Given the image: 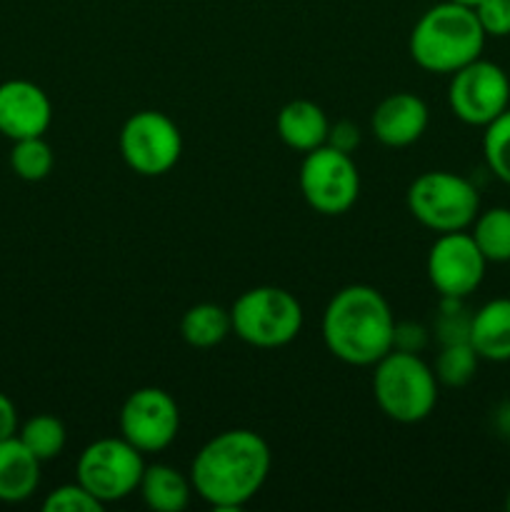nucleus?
Here are the masks:
<instances>
[{"label": "nucleus", "mask_w": 510, "mask_h": 512, "mask_svg": "<svg viewBox=\"0 0 510 512\" xmlns=\"http://www.w3.org/2000/svg\"><path fill=\"white\" fill-rule=\"evenodd\" d=\"M438 378L418 353L390 350L373 365V398L383 415L403 425L430 418L438 405Z\"/></svg>", "instance_id": "nucleus-4"}, {"label": "nucleus", "mask_w": 510, "mask_h": 512, "mask_svg": "<svg viewBox=\"0 0 510 512\" xmlns=\"http://www.w3.org/2000/svg\"><path fill=\"white\" fill-rule=\"evenodd\" d=\"M488 260L468 230L440 233L430 245L425 273L440 298H468L485 280Z\"/></svg>", "instance_id": "nucleus-11"}, {"label": "nucleus", "mask_w": 510, "mask_h": 512, "mask_svg": "<svg viewBox=\"0 0 510 512\" xmlns=\"http://www.w3.org/2000/svg\"><path fill=\"white\" fill-rule=\"evenodd\" d=\"M493 430L500 438L510 440V400H503V403L493 410Z\"/></svg>", "instance_id": "nucleus-31"}, {"label": "nucleus", "mask_w": 510, "mask_h": 512, "mask_svg": "<svg viewBox=\"0 0 510 512\" xmlns=\"http://www.w3.org/2000/svg\"><path fill=\"white\" fill-rule=\"evenodd\" d=\"M448 105L460 123L485 128L510 108L508 73L480 55L450 75Z\"/></svg>", "instance_id": "nucleus-10"}, {"label": "nucleus", "mask_w": 510, "mask_h": 512, "mask_svg": "<svg viewBox=\"0 0 510 512\" xmlns=\"http://www.w3.org/2000/svg\"><path fill=\"white\" fill-rule=\"evenodd\" d=\"M478 363V353H475V348L468 340L465 343H445L440 345L433 373L438 383L445 385V388H463V385H468L475 378Z\"/></svg>", "instance_id": "nucleus-22"}, {"label": "nucleus", "mask_w": 510, "mask_h": 512, "mask_svg": "<svg viewBox=\"0 0 510 512\" xmlns=\"http://www.w3.org/2000/svg\"><path fill=\"white\" fill-rule=\"evenodd\" d=\"M233 333L230 310L215 303L190 305L180 318V335L193 348H215Z\"/></svg>", "instance_id": "nucleus-19"}, {"label": "nucleus", "mask_w": 510, "mask_h": 512, "mask_svg": "<svg viewBox=\"0 0 510 512\" xmlns=\"http://www.w3.org/2000/svg\"><path fill=\"white\" fill-rule=\"evenodd\" d=\"M430 110L423 98L415 93L400 90L380 100L370 118V130L375 138L388 148H408L418 143L428 130Z\"/></svg>", "instance_id": "nucleus-14"}, {"label": "nucleus", "mask_w": 510, "mask_h": 512, "mask_svg": "<svg viewBox=\"0 0 510 512\" xmlns=\"http://www.w3.org/2000/svg\"><path fill=\"white\" fill-rule=\"evenodd\" d=\"M428 345V330L418 323H395L393 348L405 353H420Z\"/></svg>", "instance_id": "nucleus-28"}, {"label": "nucleus", "mask_w": 510, "mask_h": 512, "mask_svg": "<svg viewBox=\"0 0 510 512\" xmlns=\"http://www.w3.org/2000/svg\"><path fill=\"white\" fill-rule=\"evenodd\" d=\"M138 493L150 510L180 512L188 508L190 495H193V483H190V475L185 478L173 465L155 463L145 465Z\"/></svg>", "instance_id": "nucleus-18"}, {"label": "nucleus", "mask_w": 510, "mask_h": 512, "mask_svg": "<svg viewBox=\"0 0 510 512\" xmlns=\"http://www.w3.org/2000/svg\"><path fill=\"white\" fill-rule=\"evenodd\" d=\"M40 460L18 435L0 440V503H25L40 485Z\"/></svg>", "instance_id": "nucleus-17"}, {"label": "nucleus", "mask_w": 510, "mask_h": 512, "mask_svg": "<svg viewBox=\"0 0 510 512\" xmlns=\"http://www.w3.org/2000/svg\"><path fill=\"white\" fill-rule=\"evenodd\" d=\"M273 453L255 430L233 428L213 435L190 463L193 493L215 510H240L268 480Z\"/></svg>", "instance_id": "nucleus-1"}, {"label": "nucleus", "mask_w": 510, "mask_h": 512, "mask_svg": "<svg viewBox=\"0 0 510 512\" xmlns=\"http://www.w3.org/2000/svg\"><path fill=\"white\" fill-rule=\"evenodd\" d=\"M330 120L325 110L313 100H290L280 108L278 120H275V130H278L280 140L288 145L290 150L298 153H310V150L320 148L328 140Z\"/></svg>", "instance_id": "nucleus-16"}, {"label": "nucleus", "mask_w": 510, "mask_h": 512, "mask_svg": "<svg viewBox=\"0 0 510 512\" xmlns=\"http://www.w3.org/2000/svg\"><path fill=\"white\" fill-rule=\"evenodd\" d=\"M55 165L53 148H50L48 140L43 135L38 138H23L13 140V148H10V168L25 183H40L50 175Z\"/></svg>", "instance_id": "nucleus-23"}, {"label": "nucleus", "mask_w": 510, "mask_h": 512, "mask_svg": "<svg viewBox=\"0 0 510 512\" xmlns=\"http://www.w3.org/2000/svg\"><path fill=\"white\" fill-rule=\"evenodd\" d=\"M408 213L433 233L468 230L480 213V193L468 178L450 170L420 173L405 193Z\"/></svg>", "instance_id": "nucleus-6"}, {"label": "nucleus", "mask_w": 510, "mask_h": 512, "mask_svg": "<svg viewBox=\"0 0 510 512\" xmlns=\"http://www.w3.org/2000/svg\"><path fill=\"white\" fill-rule=\"evenodd\" d=\"M53 123V103L33 80L13 78L0 83V135L10 140L38 138Z\"/></svg>", "instance_id": "nucleus-13"}, {"label": "nucleus", "mask_w": 510, "mask_h": 512, "mask_svg": "<svg viewBox=\"0 0 510 512\" xmlns=\"http://www.w3.org/2000/svg\"><path fill=\"white\" fill-rule=\"evenodd\" d=\"M468 343L480 360L508 363L510 360V298H493L480 305L470 318Z\"/></svg>", "instance_id": "nucleus-15"}, {"label": "nucleus", "mask_w": 510, "mask_h": 512, "mask_svg": "<svg viewBox=\"0 0 510 512\" xmlns=\"http://www.w3.org/2000/svg\"><path fill=\"white\" fill-rule=\"evenodd\" d=\"M455 3H460V5H470V8H475V5H478L480 0H455Z\"/></svg>", "instance_id": "nucleus-32"}, {"label": "nucleus", "mask_w": 510, "mask_h": 512, "mask_svg": "<svg viewBox=\"0 0 510 512\" xmlns=\"http://www.w3.org/2000/svg\"><path fill=\"white\" fill-rule=\"evenodd\" d=\"M103 508L105 505H100L78 480L50 490L48 498L43 500L45 512H100Z\"/></svg>", "instance_id": "nucleus-26"}, {"label": "nucleus", "mask_w": 510, "mask_h": 512, "mask_svg": "<svg viewBox=\"0 0 510 512\" xmlns=\"http://www.w3.org/2000/svg\"><path fill=\"white\" fill-rule=\"evenodd\" d=\"M233 333L253 348H283L303 330V305L278 285H255L230 305Z\"/></svg>", "instance_id": "nucleus-5"}, {"label": "nucleus", "mask_w": 510, "mask_h": 512, "mask_svg": "<svg viewBox=\"0 0 510 512\" xmlns=\"http://www.w3.org/2000/svg\"><path fill=\"white\" fill-rule=\"evenodd\" d=\"M328 145L343 150V153L353 155V150L360 145V130L358 125L350 123V120H338V123H330L328 128Z\"/></svg>", "instance_id": "nucleus-29"}, {"label": "nucleus", "mask_w": 510, "mask_h": 512, "mask_svg": "<svg viewBox=\"0 0 510 512\" xmlns=\"http://www.w3.org/2000/svg\"><path fill=\"white\" fill-rule=\"evenodd\" d=\"M18 438L40 463H48V460L58 458L63 453L65 443H68L63 420L48 413L33 415V418L25 420L18 428Z\"/></svg>", "instance_id": "nucleus-21"}, {"label": "nucleus", "mask_w": 510, "mask_h": 512, "mask_svg": "<svg viewBox=\"0 0 510 512\" xmlns=\"http://www.w3.org/2000/svg\"><path fill=\"white\" fill-rule=\"evenodd\" d=\"M18 428V408H15V403L8 395L0 393V440H8L13 435H18Z\"/></svg>", "instance_id": "nucleus-30"}, {"label": "nucleus", "mask_w": 510, "mask_h": 512, "mask_svg": "<svg viewBox=\"0 0 510 512\" xmlns=\"http://www.w3.org/2000/svg\"><path fill=\"white\" fill-rule=\"evenodd\" d=\"M483 158L500 183L510 185V108L485 125Z\"/></svg>", "instance_id": "nucleus-24"}, {"label": "nucleus", "mask_w": 510, "mask_h": 512, "mask_svg": "<svg viewBox=\"0 0 510 512\" xmlns=\"http://www.w3.org/2000/svg\"><path fill=\"white\" fill-rule=\"evenodd\" d=\"M475 15L488 38H508L510 35V0H480Z\"/></svg>", "instance_id": "nucleus-27"}, {"label": "nucleus", "mask_w": 510, "mask_h": 512, "mask_svg": "<svg viewBox=\"0 0 510 512\" xmlns=\"http://www.w3.org/2000/svg\"><path fill=\"white\" fill-rule=\"evenodd\" d=\"M118 148L125 165L143 178L170 173L183 155V135L160 110H138L123 123Z\"/></svg>", "instance_id": "nucleus-9"}, {"label": "nucleus", "mask_w": 510, "mask_h": 512, "mask_svg": "<svg viewBox=\"0 0 510 512\" xmlns=\"http://www.w3.org/2000/svg\"><path fill=\"white\" fill-rule=\"evenodd\" d=\"M300 193L305 203L320 215H343L360 195V173L353 155L320 145L305 153L298 173Z\"/></svg>", "instance_id": "nucleus-8"}, {"label": "nucleus", "mask_w": 510, "mask_h": 512, "mask_svg": "<svg viewBox=\"0 0 510 512\" xmlns=\"http://www.w3.org/2000/svg\"><path fill=\"white\" fill-rule=\"evenodd\" d=\"M505 508L510 510V493H508V498H505Z\"/></svg>", "instance_id": "nucleus-33"}, {"label": "nucleus", "mask_w": 510, "mask_h": 512, "mask_svg": "<svg viewBox=\"0 0 510 512\" xmlns=\"http://www.w3.org/2000/svg\"><path fill=\"white\" fill-rule=\"evenodd\" d=\"M323 343L333 358L355 368H373L393 350L395 315L373 285H345L323 310Z\"/></svg>", "instance_id": "nucleus-2"}, {"label": "nucleus", "mask_w": 510, "mask_h": 512, "mask_svg": "<svg viewBox=\"0 0 510 512\" xmlns=\"http://www.w3.org/2000/svg\"><path fill=\"white\" fill-rule=\"evenodd\" d=\"M145 460L135 445L120 438H100L85 445L75 463V480L100 505L118 503L138 490Z\"/></svg>", "instance_id": "nucleus-7"}, {"label": "nucleus", "mask_w": 510, "mask_h": 512, "mask_svg": "<svg viewBox=\"0 0 510 512\" xmlns=\"http://www.w3.org/2000/svg\"><path fill=\"white\" fill-rule=\"evenodd\" d=\"M485 40L488 35L480 28L475 10L470 5L445 0L420 15L410 30L408 50L415 65L428 73L453 75L483 55Z\"/></svg>", "instance_id": "nucleus-3"}, {"label": "nucleus", "mask_w": 510, "mask_h": 512, "mask_svg": "<svg viewBox=\"0 0 510 512\" xmlns=\"http://www.w3.org/2000/svg\"><path fill=\"white\" fill-rule=\"evenodd\" d=\"M470 235L488 263H510V208L495 205L480 210L470 225Z\"/></svg>", "instance_id": "nucleus-20"}, {"label": "nucleus", "mask_w": 510, "mask_h": 512, "mask_svg": "<svg viewBox=\"0 0 510 512\" xmlns=\"http://www.w3.org/2000/svg\"><path fill=\"white\" fill-rule=\"evenodd\" d=\"M120 435L143 455L168 448L180 430V408L163 388H138L125 398L118 415Z\"/></svg>", "instance_id": "nucleus-12"}, {"label": "nucleus", "mask_w": 510, "mask_h": 512, "mask_svg": "<svg viewBox=\"0 0 510 512\" xmlns=\"http://www.w3.org/2000/svg\"><path fill=\"white\" fill-rule=\"evenodd\" d=\"M470 318L463 305V298H440V313L435 320V333L440 345L445 343H465L470 335Z\"/></svg>", "instance_id": "nucleus-25"}]
</instances>
